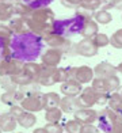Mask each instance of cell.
<instances>
[{
    "label": "cell",
    "mask_w": 122,
    "mask_h": 133,
    "mask_svg": "<svg viewBox=\"0 0 122 133\" xmlns=\"http://www.w3.org/2000/svg\"><path fill=\"white\" fill-rule=\"evenodd\" d=\"M83 0H64V4L68 5V7H76V5L82 4Z\"/></svg>",
    "instance_id": "cell-31"
},
{
    "label": "cell",
    "mask_w": 122,
    "mask_h": 133,
    "mask_svg": "<svg viewBox=\"0 0 122 133\" xmlns=\"http://www.w3.org/2000/svg\"><path fill=\"white\" fill-rule=\"evenodd\" d=\"M95 74L98 77H110V76H115L117 74V68L113 66L109 63H100L96 65L95 68Z\"/></svg>",
    "instance_id": "cell-8"
},
{
    "label": "cell",
    "mask_w": 122,
    "mask_h": 133,
    "mask_svg": "<svg viewBox=\"0 0 122 133\" xmlns=\"http://www.w3.org/2000/svg\"><path fill=\"white\" fill-rule=\"evenodd\" d=\"M58 103H60V98H58L56 94H48V95L45 96V105H46L49 109L56 107Z\"/></svg>",
    "instance_id": "cell-22"
},
{
    "label": "cell",
    "mask_w": 122,
    "mask_h": 133,
    "mask_svg": "<svg viewBox=\"0 0 122 133\" xmlns=\"http://www.w3.org/2000/svg\"><path fill=\"white\" fill-rule=\"evenodd\" d=\"M95 19L98 23H102V25H107V23L111 22V15L110 12H107L106 10H100L95 14Z\"/></svg>",
    "instance_id": "cell-18"
},
{
    "label": "cell",
    "mask_w": 122,
    "mask_h": 133,
    "mask_svg": "<svg viewBox=\"0 0 122 133\" xmlns=\"http://www.w3.org/2000/svg\"><path fill=\"white\" fill-rule=\"evenodd\" d=\"M119 80L117 76H110V77H96L92 80V88L98 94H107L110 91H114L118 88Z\"/></svg>",
    "instance_id": "cell-4"
},
{
    "label": "cell",
    "mask_w": 122,
    "mask_h": 133,
    "mask_svg": "<svg viewBox=\"0 0 122 133\" xmlns=\"http://www.w3.org/2000/svg\"><path fill=\"white\" fill-rule=\"evenodd\" d=\"M98 122L105 133H122V121L111 109L102 110L98 114Z\"/></svg>",
    "instance_id": "cell-3"
},
{
    "label": "cell",
    "mask_w": 122,
    "mask_h": 133,
    "mask_svg": "<svg viewBox=\"0 0 122 133\" xmlns=\"http://www.w3.org/2000/svg\"><path fill=\"white\" fill-rule=\"evenodd\" d=\"M42 60L48 65H57L61 60V53L57 50H49L42 56Z\"/></svg>",
    "instance_id": "cell-12"
},
{
    "label": "cell",
    "mask_w": 122,
    "mask_h": 133,
    "mask_svg": "<svg viewBox=\"0 0 122 133\" xmlns=\"http://www.w3.org/2000/svg\"><path fill=\"white\" fill-rule=\"evenodd\" d=\"M23 106L27 109V110H39V109L44 106V102H41L39 99H35V98H30V99H26L23 102Z\"/></svg>",
    "instance_id": "cell-17"
},
{
    "label": "cell",
    "mask_w": 122,
    "mask_h": 133,
    "mask_svg": "<svg viewBox=\"0 0 122 133\" xmlns=\"http://www.w3.org/2000/svg\"><path fill=\"white\" fill-rule=\"evenodd\" d=\"M22 2L31 10H41L46 8L49 4H52L53 0H22Z\"/></svg>",
    "instance_id": "cell-13"
},
{
    "label": "cell",
    "mask_w": 122,
    "mask_h": 133,
    "mask_svg": "<svg viewBox=\"0 0 122 133\" xmlns=\"http://www.w3.org/2000/svg\"><path fill=\"white\" fill-rule=\"evenodd\" d=\"M98 98H99V94H98L92 87H88V88H85L84 91L82 92V95H80L79 99H80L83 106L90 107V106L98 103Z\"/></svg>",
    "instance_id": "cell-7"
},
{
    "label": "cell",
    "mask_w": 122,
    "mask_h": 133,
    "mask_svg": "<svg viewBox=\"0 0 122 133\" xmlns=\"http://www.w3.org/2000/svg\"><path fill=\"white\" fill-rule=\"evenodd\" d=\"M82 133H99V130H98L95 126H92L91 124H88V125H84L83 126Z\"/></svg>",
    "instance_id": "cell-30"
},
{
    "label": "cell",
    "mask_w": 122,
    "mask_h": 133,
    "mask_svg": "<svg viewBox=\"0 0 122 133\" xmlns=\"http://www.w3.org/2000/svg\"><path fill=\"white\" fill-rule=\"evenodd\" d=\"M10 50V42H7L5 37L0 35V63H3L8 56H11V53H8Z\"/></svg>",
    "instance_id": "cell-16"
},
{
    "label": "cell",
    "mask_w": 122,
    "mask_h": 133,
    "mask_svg": "<svg viewBox=\"0 0 122 133\" xmlns=\"http://www.w3.org/2000/svg\"><path fill=\"white\" fill-rule=\"evenodd\" d=\"M110 42H111V45L114 48H117V49H122V29L113 34V37H111V39H110Z\"/></svg>",
    "instance_id": "cell-21"
},
{
    "label": "cell",
    "mask_w": 122,
    "mask_h": 133,
    "mask_svg": "<svg viewBox=\"0 0 122 133\" xmlns=\"http://www.w3.org/2000/svg\"><path fill=\"white\" fill-rule=\"evenodd\" d=\"M48 42L52 46H57V48H65L69 46V41L65 37H61V35H56V34H50V37L48 38Z\"/></svg>",
    "instance_id": "cell-15"
},
{
    "label": "cell",
    "mask_w": 122,
    "mask_h": 133,
    "mask_svg": "<svg viewBox=\"0 0 122 133\" xmlns=\"http://www.w3.org/2000/svg\"><path fill=\"white\" fill-rule=\"evenodd\" d=\"M60 117H61V111L56 107L49 109L48 113H46V119L50 121V122H56L57 119H60Z\"/></svg>",
    "instance_id": "cell-23"
},
{
    "label": "cell",
    "mask_w": 122,
    "mask_h": 133,
    "mask_svg": "<svg viewBox=\"0 0 122 133\" xmlns=\"http://www.w3.org/2000/svg\"><path fill=\"white\" fill-rule=\"evenodd\" d=\"M60 103H61V109L66 113H72V111H75V110H77V109H80L83 106L80 99H75L73 96H66V98H64Z\"/></svg>",
    "instance_id": "cell-9"
},
{
    "label": "cell",
    "mask_w": 122,
    "mask_h": 133,
    "mask_svg": "<svg viewBox=\"0 0 122 133\" xmlns=\"http://www.w3.org/2000/svg\"><path fill=\"white\" fill-rule=\"evenodd\" d=\"M103 7H105V10H107V8L122 10V0H105L103 2Z\"/></svg>",
    "instance_id": "cell-27"
},
{
    "label": "cell",
    "mask_w": 122,
    "mask_h": 133,
    "mask_svg": "<svg viewBox=\"0 0 122 133\" xmlns=\"http://www.w3.org/2000/svg\"><path fill=\"white\" fill-rule=\"evenodd\" d=\"M88 19H85L82 15H75L72 18H65V19H57L53 22L52 25V31L56 35H61V37L69 38L73 35L82 34L83 29Z\"/></svg>",
    "instance_id": "cell-2"
},
{
    "label": "cell",
    "mask_w": 122,
    "mask_h": 133,
    "mask_svg": "<svg viewBox=\"0 0 122 133\" xmlns=\"http://www.w3.org/2000/svg\"><path fill=\"white\" fill-rule=\"evenodd\" d=\"M117 71H119V72H122V63H121V64H119V65L117 66Z\"/></svg>",
    "instance_id": "cell-33"
},
{
    "label": "cell",
    "mask_w": 122,
    "mask_h": 133,
    "mask_svg": "<svg viewBox=\"0 0 122 133\" xmlns=\"http://www.w3.org/2000/svg\"><path fill=\"white\" fill-rule=\"evenodd\" d=\"M94 42H95V45L98 48H102V46L109 45L110 39L107 38V35H105V34H96L95 38H94Z\"/></svg>",
    "instance_id": "cell-25"
},
{
    "label": "cell",
    "mask_w": 122,
    "mask_h": 133,
    "mask_svg": "<svg viewBox=\"0 0 122 133\" xmlns=\"http://www.w3.org/2000/svg\"><path fill=\"white\" fill-rule=\"evenodd\" d=\"M114 111L117 113V116H118V117H119V119L122 121V106H121V107H118L117 110H114Z\"/></svg>",
    "instance_id": "cell-32"
},
{
    "label": "cell",
    "mask_w": 122,
    "mask_h": 133,
    "mask_svg": "<svg viewBox=\"0 0 122 133\" xmlns=\"http://www.w3.org/2000/svg\"><path fill=\"white\" fill-rule=\"evenodd\" d=\"M119 95H121V96H122V87H121V92H119Z\"/></svg>",
    "instance_id": "cell-35"
},
{
    "label": "cell",
    "mask_w": 122,
    "mask_h": 133,
    "mask_svg": "<svg viewBox=\"0 0 122 133\" xmlns=\"http://www.w3.org/2000/svg\"><path fill=\"white\" fill-rule=\"evenodd\" d=\"M35 133H48L45 130H42V129H38V130H35Z\"/></svg>",
    "instance_id": "cell-34"
},
{
    "label": "cell",
    "mask_w": 122,
    "mask_h": 133,
    "mask_svg": "<svg viewBox=\"0 0 122 133\" xmlns=\"http://www.w3.org/2000/svg\"><path fill=\"white\" fill-rule=\"evenodd\" d=\"M100 4H102L100 0H83V3H82L83 7H84V8H87V10H90V11L96 10Z\"/></svg>",
    "instance_id": "cell-26"
},
{
    "label": "cell",
    "mask_w": 122,
    "mask_h": 133,
    "mask_svg": "<svg viewBox=\"0 0 122 133\" xmlns=\"http://www.w3.org/2000/svg\"><path fill=\"white\" fill-rule=\"evenodd\" d=\"M45 49V41L34 31H24L15 34L10 39L11 57L22 63H33L42 56Z\"/></svg>",
    "instance_id": "cell-1"
},
{
    "label": "cell",
    "mask_w": 122,
    "mask_h": 133,
    "mask_svg": "<svg viewBox=\"0 0 122 133\" xmlns=\"http://www.w3.org/2000/svg\"><path fill=\"white\" fill-rule=\"evenodd\" d=\"M0 126H2L4 130H12L15 128V121L10 117H3L0 119Z\"/></svg>",
    "instance_id": "cell-24"
},
{
    "label": "cell",
    "mask_w": 122,
    "mask_h": 133,
    "mask_svg": "<svg viewBox=\"0 0 122 133\" xmlns=\"http://www.w3.org/2000/svg\"><path fill=\"white\" fill-rule=\"evenodd\" d=\"M76 50L79 54L85 57H92L98 53V46L95 45V42L91 38H84L83 41H80L76 46Z\"/></svg>",
    "instance_id": "cell-5"
},
{
    "label": "cell",
    "mask_w": 122,
    "mask_h": 133,
    "mask_svg": "<svg viewBox=\"0 0 122 133\" xmlns=\"http://www.w3.org/2000/svg\"><path fill=\"white\" fill-rule=\"evenodd\" d=\"M82 83H79L77 80H68V82H65L63 84V87H61V90H63V92L65 95H68V96H75L77 95L79 92L82 91V86H80Z\"/></svg>",
    "instance_id": "cell-11"
},
{
    "label": "cell",
    "mask_w": 122,
    "mask_h": 133,
    "mask_svg": "<svg viewBox=\"0 0 122 133\" xmlns=\"http://www.w3.org/2000/svg\"><path fill=\"white\" fill-rule=\"evenodd\" d=\"M96 34H98V25H96V22L88 21L87 23H85L84 29H83L82 35L85 37V38H91V37H95Z\"/></svg>",
    "instance_id": "cell-14"
},
{
    "label": "cell",
    "mask_w": 122,
    "mask_h": 133,
    "mask_svg": "<svg viewBox=\"0 0 122 133\" xmlns=\"http://www.w3.org/2000/svg\"><path fill=\"white\" fill-rule=\"evenodd\" d=\"M92 76H94V71L90 66H80L75 72V79L79 83H88L92 80Z\"/></svg>",
    "instance_id": "cell-10"
},
{
    "label": "cell",
    "mask_w": 122,
    "mask_h": 133,
    "mask_svg": "<svg viewBox=\"0 0 122 133\" xmlns=\"http://www.w3.org/2000/svg\"><path fill=\"white\" fill-rule=\"evenodd\" d=\"M65 129L68 133H82L83 125H82V122H79L77 119H73V121H69V122L65 125Z\"/></svg>",
    "instance_id": "cell-19"
},
{
    "label": "cell",
    "mask_w": 122,
    "mask_h": 133,
    "mask_svg": "<svg viewBox=\"0 0 122 133\" xmlns=\"http://www.w3.org/2000/svg\"><path fill=\"white\" fill-rule=\"evenodd\" d=\"M75 118L79 121V122L88 125V124H92L94 121H96L98 114H96L95 110H92V109L84 107V109H79V110L75 113Z\"/></svg>",
    "instance_id": "cell-6"
},
{
    "label": "cell",
    "mask_w": 122,
    "mask_h": 133,
    "mask_svg": "<svg viewBox=\"0 0 122 133\" xmlns=\"http://www.w3.org/2000/svg\"><path fill=\"white\" fill-rule=\"evenodd\" d=\"M34 117L33 116H30V114H24V116L21 117V124L23 126H26V128H29V126H31L34 124Z\"/></svg>",
    "instance_id": "cell-28"
},
{
    "label": "cell",
    "mask_w": 122,
    "mask_h": 133,
    "mask_svg": "<svg viewBox=\"0 0 122 133\" xmlns=\"http://www.w3.org/2000/svg\"><path fill=\"white\" fill-rule=\"evenodd\" d=\"M109 105H110V109H111V110H117L118 107L122 106V96H121L118 92L110 95V98H109Z\"/></svg>",
    "instance_id": "cell-20"
},
{
    "label": "cell",
    "mask_w": 122,
    "mask_h": 133,
    "mask_svg": "<svg viewBox=\"0 0 122 133\" xmlns=\"http://www.w3.org/2000/svg\"><path fill=\"white\" fill-rule=\"evenodd\" d=\"M46 132L48 133H63V129H61V126L56 124H50L46 126Z\"/></svg>",
    "instance_id": "cell-29"
},
{
    "label": "cell",
    "mask_w": 122,
    "mask_h": 133,
    "mask_svg": "<svg viewBox=\"0 0 122 133\" xmlns=\"http://www.w3.org/2000/svg\"><path fill=\"white\" fill-rule=\"evenodd\" d=\"M100 2H105V0H100Z\"/></svg>",
    "instance_id": "cell-36"
}]
</instances>
